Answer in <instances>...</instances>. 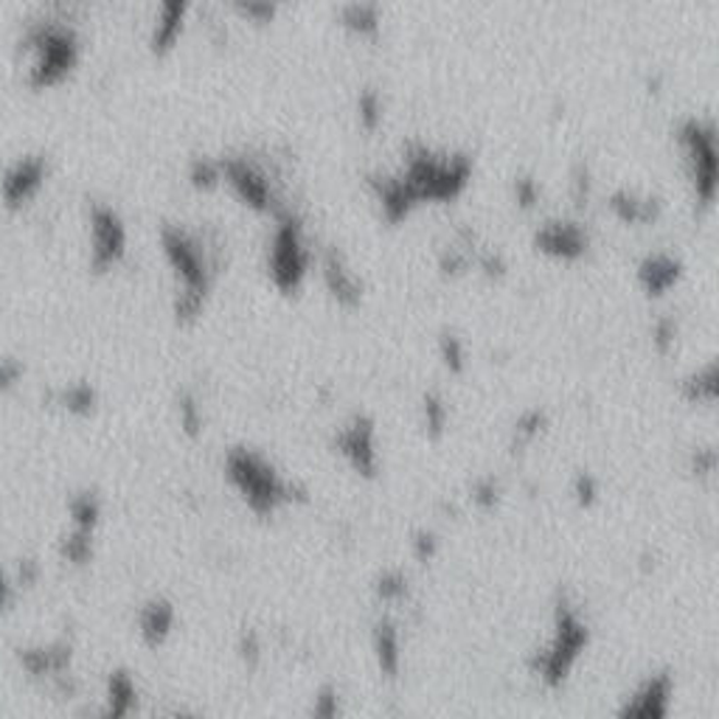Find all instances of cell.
<instances>
[{"instance_id": "6da1fadb", "label": "cell", "mask_w": 719, "mask_h": 719, "mask_svg": "<svg viewBox=\"0 0 719 719\" xmlns=\"http://www.w3.org/2000/svg\"><path fill=\"white\" fill-rule=\"evenodd\" d=\"M160 253L175 276L172 315L180 326H194L203 317L217 278V264L203 239L178 223L160 225Z\"/></svg>"}, {"instance_id": "f546056e", "label": "cell", "mask_w": 719, "mask_h": 719, "mask_svg": "<svg viewBox=\"0 0 719 719\" xmlns=\"http://www.w3.org/2000/svg\"><path fill=\"white\" fill-rule=\"evenodd\" d=\"M371 590H374V599L380 604H388V608L391 604H408L410 579L399 567H385L383 574H376Z\"/></svg>"}, {"instance_id": "4fadbf2b", "label": "cell", "mask_w": 719, "mask_h": 719, "mask_svg": "<svg viewBox=\"0 0 719 719\" xmlns=\"http://www.w3.org/2000/svg\"><path fill=\"white\" fill-rule=\"evenodd\" d=\"M674 674L669 669H658L635 686L633 694L624 697L619 706V719H667L672 714Z\"/></svg>"}, {"instance_id": "60d3db41", "label": "cell", "mask_w": 719, "mask_h": 719, "mask_svg": "<svg viewBox=\"0 0 719 719\" xmlns=\"http://www.w3.org/2000/svg\"><path fill=\"white\" fill-rule=\"evenodd\" d=\"M680 337V324L674 315H658L652 321V329H649V340H652V349L658 357H669L678 346Z\"/></svg>"}, {"instance_id": "2e32d148", "label": "cell", "mask_w": 719, "mask_h": 719, "mask_svg": "<svg viewBox=\"0 0 719 719\" xmlns=\"http://www.w3.org/2000/svg\"><path fill=\"white\" fill-rule=\"evenodd\" d=\"M366 189H369L380 217H383L391 228L405 225L422 208V205L416 203L410 185L405 183L399 172H369L366 175Z\"/></svg>"}, {"instance_id": "9c48e42d", "label": "cell", "mask_w": 719, "mask_h": 719, "mask_svg": "<svg viewBox=\"0 0 719 719\" xmlns=\"http://www.w3.org/2000/svg\"><path fill=\"white\" fill-rule=\"evenodd\" d=\"M130 231L119 208L107 203L87 205V264L96 276H110L124 264Z\"/></svg>"}, {"instance_id": "c3c4849f", "label": "cell", "mask_w": 719, "mask_h": 719, "mask_svg": "<svg viewBox=\"0 0 719 719\" xmlns=\"http://www.w3.org/2000/svg\"><path fill=\"white\" fill-rule=\"evenodd\" d=\"M9 590H12V585L7 582V576L0 574V608L9 601Z\"/></svg>"}, {"instance_id": "30bf717a", "label": "cell", "mask_w": 719, "mask_h": 719, "mask_svg": "<svg viewBox=\"0 0 719 719\" xmlns=\"http://www.w3.org/2000/svg\"><path fill=\"white\" fill-rule=\"evenodd\" d=\"M332 450L349 464V469L363 481L380 478V439H376V422L369 414H351L340 428L332 433Z\"/></svg>"}, {"instance_id": "d4e9b609", "label": "cell", "mask_w": 719, "mask_h": 719, "mask_svg": "<svg viewBox=\"0 0 719 719\" xmlns=\"http://www.w3.org/2000/svg\"><path fill=\"white\" fill-rule=\"evenodd\" d=\"M139 708V686L127 669H112L107 674L105 688V717H130Z\"/></svg>"}, {"instance_id": "f6af8a7d", "label": "cell", "mask_w": 719, "mask_h": 719, "mask_svg": "<svg viewBox=\"0 0 719 719\" xmlns=\"http://www.w3.org/2000/svg\"><path fill=\"white\" fill-rule=\"evenodd\" d=\"M21 376V366L12 363V360H0V391L14 385V380Z\"/></svg>"}, {"instance_id": "7402d4cb", "label": "cell", "mask_w": 719, "mask_h": 719, "mask_svg": "<svg viewBox=\"0 0 719 719\" xmlns=\"http://www.w3.org/2000/svg\"><path fill=\"white\" fill-rule=\"evenodd\" d=\"M551 428V414L540 405H531V408L523 410L517 416L515 422H512V430H508V456L512 458H523L528 450L535 447L542 436Z\"/></svg>"}, {"instance_id": "4316f807", "label": "cell", "mask_w": 719, "mask_h": 719, "mask_svg": "<svg viewBox=\"0 0 719 719\" xmlns=\"http://www.w3.org/2000/svg\"><path fill=\"white\" fill-rule=\"evenodd\" d=\"M567 197H571V208L574 214H585L596 200V172L590 160L579 158L567 169Z\"/></svg>"}, {"instance_id": "7a4b0ae2", "label": "cell", "mask_w": 719, "mask_h": 719, "mask_svg": "<svg viewBox=\"0 0 719 719\" xmlns=\"http://www.w3.org/2000/svg\"><path fill=\"white\" fill-rule=\"evenodd\" d=\"M590 640H594V633L579 604L571 599L567 590H556L554 608H551V638L535 652H528V674L540 680L548 692H560L574 674L582 655L588 652Z\"/></svg>"}, {"instance_id": "8992f818", "label": "cell", "mask_w": 719, "mask_h": 719, "mask_svg": "<svg viewBox=\"0 0 719 719\" xmlns=\"http://www.w3.org/2000/svg\"><path fill=\"white\" fill-rule=\"evenodd\" d=\"M674 144L686 169L694 212L708 214L717 203L719 189V135L714 119L686 116L674 127Z\"/></svg>"}, {"instance_id": "f35d334b", "label": "cell", "mask_w": 719, "mask_h": 719, "mask_svg": "<svg viewBox=\"0 0 719 719\" xmlns=\"http://www.w3.org/2000/svg\"><path fill=\"white\" fill-rule=\"evenodd\" d=\"M178 422L180 430H183L189 439H200L205 430V416H203V405H200L197 396L192 391H183L178 396Z\"/></svg>"}, {"instance_id": "ba28073f", "label": "cell", "mask_w": 719, "mask_h": 719, "mask_svg": "<svg viewBox=\"0 0 719 719\" xmlns=\"http://www.w3.org/2000/svg\"><path fill=\"white\" fill-rule=\"evenodd\" d=\"M219 164H223V185L248 212L259 217H276L281 208H287L273 175L256 158L228 155V158H219Z\"/></svg>"}, {"instance_id": "bcb514c9", "label": "cell", "mask_w": 719, "mask_h": 719, "mask_svg": "<svg viewBox=\"0 0 719 719\" xmlns=\"http://www.w3.org/2000/svg\"><path fill=\"white\" fill-rule=\"evenodd\" d=\"M663 82H667V80H663L660 73H652V76H647V93H649V96H660V93H663V91H660V87H663Z\"/></svg>"}, {"instance_id": "74e56055", "label": "cell", "mask_w": 719, "mask_h": 719, "mask_svg": "<svg viewBox=\"0 0 719 719\" xmlns=\"http://www.w3.org/2000/svg\"><path fill=\"white\" fill-rule=\"evenodd\" d=\"M571 495L579 512H594L601 503V481L590 469H579L571 481Z\"/></svg>"}, {"instance_id": "4dcf8cb0", "label": "cell", "mask_w": 719, "mask_h": 719, "mask_svg": "<svg viewBox=\"0 0 719 719\" xmlns=\"http://www.w3.org/2000/svg\"><path fill=\"white\" fill-rule=\"evenodd\" d=\"M57 405H60L65 414L87 419V416H93L96 408H99V391L93 388L91 383H71L65 385V388H60Z\"/></svg>"}, {"instance_id": "603a6c76", "label": "cell", "mask_w": 719, "mask_h": 719, "mask_svg": "<svg viewBox=\"0 0 719 719\" xmlns=\"http://www.w3.org/2000/svg\"><path fill=\"white\" fill-rule=\"evenodd\" d=\"M680 399L692 408H711L719 396V369L717 360H708V363L697 366L694 371H688L686 376H680L678 383Z\"/></svg>"}, {"instance_id": "ac0fdd59", "label": "cell", "mask_w": 719, "mask_h": 719, "mask_svg": "<svg viewBox=\"0 0 719 719\" xmlns=\"http://www.w3.org/2000/svg\"><path fill=\"white\" fill-rule=\"evenodd\" d=\"M48 178V160L43 155H26L14 160L0 178V197L9 208H23L43 192Z\"/></svg>"}, {"instance_id": "5b68a950", "label": "cell", "mask_w": 719, "mask_h": 719, "mask_svg": "<svg viewBox=\"0 0 719 719\" xmlns=\"http://www.w3.org/2000/svg\"><path fill=\"white\" fill-rule=\"evenodd\" d=\"M23 53L28 57L26 85L34 91H51L71 80V73L80 68V34L60 21H37L26 28Z\"/></svg>"}, {"instance_id": "836d02e7", "label": "cell", "mask_w": 719, "mask_h": 719, "mask_svg": "<svg viewBox=\"0 0 719 719\" xmlns=\"http://www.w3.org/2000/svg\"><path fill=\"white\" fill-rule=\"evenodd\" d=\"M472 271L489 284H503L512 273V264H508V256L501 251V248H489V244H478L476 251V267Z\"/></svg>"}, {"instance_id": "52a82bcc", "label": "cell", "mask_w": 719, "mask_h": 719, "mask_svg": "<svg viewBox=\"0 0 719 719\" xmlns=\"http://www.w3.org/2000/svg\"><path fill=\"white\" fill-rule=\"evenodd\" d=\"M271 219L273 231L267 239V253H264L267 278L281 296H298L304 290L312 264H315V253L307 239V225L290 205Z\"/></svg>"}, {"instance_id": "ee69618b", "label": "cell", "mask_w": 719, "mask_h": 719, "mask_svg": "<svg viewBox=\"0 0 719 719\" xmlns=\"http://www.w3.org/2000/svg\"><path fill=\"white\" fill-rule=\"evenodd\" d=\"M237 652L239 658H242V663L248 669H259L262 667V658H264V644H262V635L256 633V630H242L239 633V640H237Z\"/></svg>"}, {"instance_id": "7dc6e473", "label": "cell", "mask_w": 719, "mask_h": 719, "mask_svg": "<svg viewBox=\"0 0 719 719\" xmlns=\"http://www.w3.org/2000/svg\"><path fill=\"white\" fill-rule=\"evenodd\" d=\"M655 560H658V556L649 554V551H647V554L640 556V571H644V574H649V571H655V567H658V565H655Z\"/></svg>"}, {"instance_id": "d6986e66", "label": "cell", "mask_w": 719, "mask_h": 719, "mask_svg": "<svg viewBox=\"0 0 719 719\" xmlns=\"http://www.w3.org/2000/svg\"><path fill=\"white\" fill-rule=\"evenodd\" d=\"M335 23L349 40L376 46L383 37L385 12L380 0H344L335 12Z\"/></svg>"}, {"instance_id": "83f0119b", "label": "cell", "mask_w": 719, "mask_h": 719, "mask_svg": "<svg viewBox=\"0 0 719 719\" xmlns=\"http://www.w3.org/2000/svg\"><path fill=\"white\" fill-rule=\"evenodd\" d=\"M237 21L251 26H271L290 7L292 0H225Z\"/></svg>"}, {"instance_id": "7c38bea8", "label": "cell", "mask_w": 719, "mask_h": 719, "mask_svg": "<svg viewBox=\"0 0 719 719\" xmlns=\"http://www.w3.org/2000/svg\"><path fill=\"white\" fill-rule=\"evenodd\" d=\"M321 267V281H324L326 296L332 298V304L344 312H357L366 304V281L363 276L355 271V264L349 262L337 244H329L315 259Z\"/></svg>"}, {"instance_id": "f1b7e54d", "label": "cell", "mask_w": 719, "mask_h": 719, "mask_svg": "<svg viewBox=\"0 0 719 719\" xmlns=\"http://www.w3.org/2000/svg\"><path fill=\"white\" fill-rule=\"evenodd\" d=\"M439 360L450 376H464L469 371V346L456 329H442L436 340Z\"/></svg>"}, {"instance_id": "9a60e30c", "label": "cell", "mask_w": 719, "mask_h": 719, "mask_svg": "<svg viewBox=\"0 0 719 719\" xmlns=\"http://www.w3.org/2000/svg\"><path fill=\"white\" fill-rule=\"evenodd\" d=\"M604 208L624 228H655L667 217V200L630 185H615L613 192H608Z\"/></svg>"}, {"instance_id": "e0dca14e", "label": "cell", "mask_w": 719, "mask_h": 719, "mask_svg": "<svg viewBox=\"0 0 719 719\" xmlns=\"http://www.w3.org/2000/svg\"><path fill=\"white\" fill-rule=\"evenodd\" d=\"M683 278H686V262L674 253L652 251L640 256L635 264V284H638L640 296L649 301L667 298L669 292L678 290Z\"/></svg>"}, {"instance_id": "484cf974", "label": "cell", "mask_w": 719, "mask_h": 719, "mask_svg": "<svg viewBox=\"0 0 719 719\" xmlns=\"http://www.w3.org/2000/svg\"><path fill=\"white\" fill-rule=\"evenodd\" d=\"M385 93L376 85H363L355 99V119L363 135L374 139L385 127Z\"/></svg>"}, {"instance_id": "8fae6325", "label": "cell", "mask_w": 719, "mask_h": 719, "mask_svg": "<svg viewBox=\"0 0 719 719\" xmlns=\"http://www.w3.org/2000/svg\"><path fill=\"white\" fill-rule=\"evenodd\" d=\"M531 248L537 256L556 264H576L594 248V233L579 214L571 217H548L531 233Z\"/></svg>"}, {"instance_id": "d590c367", "label": "cell", "mask_w": 719, "mask_h": 719, "mask_svg": "<svg viewBox=\"0 0 719 719\" xmlns=\"http://www.w3.org/2000/svg\"><path fill=\"white\" fill-rule=\"evenodd\" d=\"M189 185L200 194H212L223 189V164L219 158H194L189 164Z\"/></svg>"}, {"instance_id": "cb8c5ba5", "label": "cell", "mask_w": 719, "mask_h": 719, "mask_svg": "<svg viewBox=\"0 0 719 719\" xmlns=\"http://www.w3.org/2000/svg\"><path fill=\"white\" fill-rule=\"evenodd\" d=\"M419 419H422V433L430 444H439L447 439L453 410H450L447 396L439 388H428L419 399Z\"/></svg>"}, {"instance_id": "1f68e13d", "label": "cell", "mask_w": 719, "mask_h": 719, "mask_svg": "<svg viewBox=\"0 0 719 719\" xmlns=\"http://www.w3.org/2000/svg\"><path fill=\"white\" fill-rule=\"evenodd\" d=\"M469 503L481 515H495L503 503V483L498 476H478L476 481L469 483Z\"/></svg>"}, {"instance_id": "d6a6232c", "label": "cell", "mask_w": 719, "mask_h": 719, "mask_svg": "<svg viewBox=\"0 0 719 719\" xmlns=\"http://www.w3.org/2000/svg\"><path fill=\"white\" fill-rule=\"evenodd\" d=\"M508 192L515 208L523 214H535L542 205V183L535 172H517L508 183Z\"/></svg>"}, {"instance_id": "8d00e7d4", "label": "cell", "mask_w": 719, "mask_h": 719, "mask_svg": "<svg viewBox=\"0 0 719 719\" xmlns=\"http://www.w3.org/2000/svg\"><path fill=\"white\" fill-rule=\"evenodd\" d=\"M93 537L96 531H82V528H73L62 537L60 542V556L73 567H82L93 560Z\"/></svg>"}, {"instance_id": "7bdbcfd3", "label": "cell", "mask_w": 719, "mask_h": 719, "mask_svg": "<svg viewBox=\"0 0 719 719\" xmlns=\"http://www.w3.org/2000/svg\"><path fill=\"white\" fill-rule=\"evenodd\" d=\"M310 714L321 719L340 717V714H344V697H340V688H337L335 683H324V686L312 694Z\"/></svg>"}, {"instance_id": "44dd1931", "label": "cell", "mask_w": 719, "mask_h": 719, "mask_svg": "<svg viewBox=\"0 0 719 719\" xmlns=\"http://www.w3.org/2000/svg\"><path fill=\"white\" fill-rule=\"evenodd\" d=\"M175 624H178V610L169 599L155 596L139 610V635L146 649H160L172 638Z\"/></svg>"}, {"instance_id": "3957f363", "label": "cell", "mask_w": 719, "mask_h": 719, "mask_svg": "<svg viewBox=\"0 0 719 719\" xmlns=\"http://www.w3.org/2000/svg\"><path fill=\"white\" fill-rule=\"evenodd\" d=\"M396 172L403 175L419 205H450L469 192L476 178V158L462 149L447 153L422 141H408L403 166Z\"/></svg>"}, {"instance_id": "5bb4252c", "label": "cell", "mask_w": 719, "mask_h": 719, "mask_svg": "<svg viewBox=\"0 0 719 719\" xmlns=\"http://www.w3.org/2000/svg\"><path fill=\"white\" fill-rule=\"evenodd\" d=\"M192 9L194 0H155L153 26L146 37V46L155 60H166L178 51L192 21Z\"/></svg>"}, {"instance_id": "ffe728a7", "label": "cell", "mask_w": 719, "mask_h": 719, "mask_svg": "<svg viewBox=\"0 0 719 719\" xmlns=\"http://www.w3.org/2000/svg\"><path fill=\"white\" fill-rule=\"evenodd\" d=\"M371 652H374L376 672L385 683H399L403 678V630L391 615H380L371 624Z\"/></svg>"}, {"instance_id": "277c9868", "label": "cell", "mask_w": 719, "mask_h": 719, "mask_svg": "<svg viewBox=\"0 0 719 719\" xmlns=\"http://www.w3.org/2000/svg\"><path fill=\"white\" fill-rule=\"evenodd\" d=\"M225 478L237 489L244 506L262 520H271L292 503H307V489L290 478H284L262 453L251 447L228 450Z\"/></svg>"}, {"instance_id": "ab89813d", "label": "cell", "mask_w": 719, "mask_h": 719, "mask_svg": "<svg viewBox=\"0 0 719 719\" xmlns=\"http://www.w3.org/2000/svg\"><path fill=\"white\" fill-rule=\"evenodd\" d=\"M717 467H719V456H717V447H714V444H697V447H692L686 469L694 481L711 483L714 476H717Z\"/></svg>"}, {"instance_id": "e575fe53", "label": "cell", "mask_w": 719, "mask_h": 719, "mask_svg": "<svg viewBox=\"0 0 719 719\" xmlns=\"http://www.w3.org/2000/svg\"><path fill=\"white\" fill-rule=\"evenodd\" d=\"M68 515H71V526L82 528V531H96L101 523V501L93 492H80L68 503Z\"/></svg>"}, {"instance_id": "b9f144b4", "label": "cell", "mask_w": 719, "mask_h": 719, "mask_svg": "<svg viewBox=\"0 0 719 719\" xmlns=\"http://www.w3.org/2000/svg\"><path fill=\"white\" fill-rule=\"evenodd\" d=\"M439 554H442V537L433 528H416L410 535V556L419 565H430Z\"/></svg>"}]
</instances>
